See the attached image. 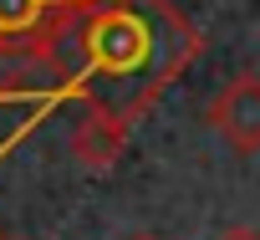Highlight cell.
Listing matches in <instances>:
<instances>
[{"mask_svg":"<svg viewBox=\"0 0 260 240\" xmlns=\"http://www.w3.org/2000/svg\"><path fill=\"white\" fill-rule=\"evenodd\" d=\"M209 123L219 128V138H230L235 154H255L260 148V82L250 72H240L209 102Z\"/></svg>","mask_w":260,"mask_h":240,"instance_id":"cell-2","label":"cell"},{"mask_svg":"<svg viewBox=\"0 0 260 240\" xmlns=\"http://www.w3.org/2000/svg\"><path fill=\"white\" fill-rule=\"evenodd\" d=\"M127 240H158V235H127Z\"/></svg>","mask_w":260,"mask_h":240,"instance_id":"cell-5","label":"cell"},{"mask_svg":"<svg viewBox=\"0 0 260 240\" xmlns=\"http://www.w3.org/2000/svg\"><path fill=\"white\" fill-rule=\"evenodd\" d=\"M127 133H133V117L117 102H87V112L72 123V159L87 174H107L127 148Z\"/></svg>","mask_w":260,"mask_h":240,"instance_id":"cell-1","label":"cell"},{"mask_svg":"<svg viewBox=\"0 0 260 240\" xmlns=\"http://www.w3.org/2000/svg\"><path fill=\"white\" fill-rule=\"evenodd\" d=\"M219 240H260V235H255V230H245V225H240V230H230V235H219Z\"/></svg>","mask_w":260,"mask_h":240,"instance_id":"cell-4","label":"cell"},{"mask_svg":"<svg viewBox=\"0 0 260 240\" xmlns=\"http://www.w3.org/2000/svg\"><path fill=\"white\" fill-rule=\"evenodd\" d=\"M41 11H46V0H0V51H6L11 41H21L36 26Z\"/></svg>","mask_w":260,"mask_h":240,"instance_id":"cell-3","label":"cell"}]
</instances>
